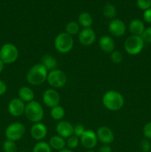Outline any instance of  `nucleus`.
<instances>
[{
  "instance_id": "nucleus-25",
  "label": "nucleus",
  "mask_w": 151,
  "mask_h": 152,
  "mask_svg": "<svg viewBox=\"0 0 151 152\" xmlns=\"http://www.w3.org/2000/svg\"><path fill=\"white\" fill-rule=\"evenodd\" d=\"M52 148L47 142L44 141H39L34 145L33 152H51Z\"/></svg>"
},
{
  "instance_id": "nucleus-37",
  "label": "nucleus",
  "mask_w": 151,
  "mask_h": 152,
  "mask_svg": "<svg viewBox=\"0 0 151 152\" xmlns=\"http://www.w3.org/2000/svg\"><path fill=\"white\" fill-rule=\"evenodd\" d=\"M98 152H112V148L109 145H104L99 148Z\"/></svg>"
},
{
  "instance_id": "nucleus-8",
  "label": "nucleus",
  "mask_w": 151,
  "mask_h": 152,
  "mask_svg": "<svg viewBox=\"0 0 151 152\" xmlns=\"http://www.w3.org/2000/svg\"><path fill=\"white\" fill-rule=\"evenodd\" d=\"M47 81L52 88H59L66 84L67 75L62 70L55 69L48 73Z\"/></svg>"
},
{
  "instance_id": "nucleus-17",
  "label": "nucleus",
  "mask_w": 151,
  "mask_h": 152,
  "mask_svg": "<svg viewBox=\"0 0 151 152\" xmlns=\"http://www.w3.org/2000/svg\"><path fill=\"white\" fill-rule=\"evenodd\" d=\"M99 47L101 50L105 53H112L115 49V42L114 40L109 36H103L100 38L99 42Z\"/></svg>"
},
{
  "instance_id": "nucleus-38",
  "label": "nucleus",
  "mask_w": 151,
  "mask_h": 152,
  "mask_svg": "<svg viewBox=\"0 0 151 152\" xmlns=\"http://www.w3.org/2000/svg\"><path fill=\"white\" fill-rule=\"evenodd\" d=\"M4 64L3 63L2 61L0 59V73L2 72L3 69H4Z\"/></svg>"
},
{
  "instance_id": "nucleus-22",
  "label": "nucleus",
  "mask_w": 151,
  "mask_h": 152,
  "mask_svg": "<svg viewBox=\"0 0 151 152\" xmlns=\"http://www.w3.org/2000/svg\"><path fill=\"white\" fill-rule=\"evenodd\" d=\"M78 25L82 26L84 28H89L92 26L93 22V17L87 12H82L78 17Z\"/></svg>"
},
{
  "instance_id": "nucleus-41",
  "label": "nucleus",
  "mask_w": 151,
  "mask_h": 152,
  "mask_svg": "<svg viewBox=\"0 0 151 152\" xmlns=\"http://www.w3.org/2000/svg\"><path fill=\"white\" fill-rule=\"evenodd\" d=\"M20 152H26V151H20Z\"/></svg>"
},
{
  "instance_id": "nucleus-30",
  "label": "nucleus",
  "mask_w": 151,
  "mask_h": 152,
  "mask_svg": "<svg viewBox=\"0 0 151 152\" xmlns=\"http://www.w3.org/2000/svg\"><path fill=\"white\" fill-rule=\"evenodd\" d=\"M137 6L143 10L151 8V0H137Z\"/></svg>"
},
{
  "instance_id": "nucleus-26",
  "label": "nucleus",
  "mask_w": 151,
  "mask_h": 152,
  "mask_svg": "<svg viewBox=\"0 0 151 152\" xmlns=\"http://www.w3.org/2000/svg\"><path fill=\"white\" fill-rule=\"evenodd\" d=\"M103 15L107 19H113L116 15V9L111 4H107L103 8Z\"/></svg>"
},
{
  "instance_id": "nucleus-42",
  "label": "nucleus",
  "mask_w": 151,
  "mask_h": 152,
  "mask_svg": "<svg viewBox=\"0 0 151 152\" xmlns=\"http://www.w3.org/2000/svg\"><path fill=\"white\" fill-rule=\"evenodd\" d=\"M150 152H151V151H150Z\"/></svg>"
},
{
  "instance_id": "nucleus-31",
  "label": "nucleus",
  "mask_w": 151,
  "mask_h": 152,
  "mask_svg": "<svg viewBox=\"0 0 151 152\" xmlns=\"http://www.w3.org/2000/svg\"><path fill=\"white\" fill-rule=\"evenodd\" d=\"M140 148L142 152L151 151V143L148 139H143L140 142Z\"/></svg>"
},
{
  "instance_id": "nucleus-34",
  "label": "nucleus",
  "mask_w": 151,
  "mask_h": 152,
  "mask_svg": "<svg viewBox=\"0 0 151 152\" xmlns=\"http://www.w3.org/2000/svg\"><path fill=\"white\" fill-rule=\"evenodd\" d=\"M143 134L146 139L151 140V122L146 123L145 126H144Z\"/></svg>"
},
{
  "instance_id": "nucleus-23",
  "label": "nucleus",
  "mask_w": 151,
  "mask_h": 152,
  "mask_svg": "<svg viewBox=\"0 0 151 152\" xmlns=\"http://www.w3.org/2000/svg\"><path fill=\"white\" fill-rule=\"evenodd\" d=\"M65 115V110L61 105H57L50 110V116L55 120H62Z\"/></svg>"
},
{
  "instance_id": "nucleus-19",
  "label": "nucleus",
  "mask_w": 151,
  "mask_h": 152,
  "mask_svg": "<svg viewBox=\"0 0 151 152\" xmlns=\"http://www.w3.org/2000/svg\"><path fill=\"white\" fill-rule=\"evenodd\" d=\"M129 30L133 35L141 37L145 30L144 24L139 19H133L130 22Z\"/></svg>"
},
{
  "instance_id": "nucleus-29",
  "label": "nucleus",
  "mask_w": 151,
  "mask_h": 152,
  "mask_svg": "<svg viewBox=\"0 0 151 152\" xmlns=\"http://www.w3.org/2000/svg\"><path fill=\"white\" fill-rule=\"evenodd\" d=\"M110 59L113 63L118 64L122 62L123 55L119 50H114L110 54Z\"/></svg>"
},
{
  "instance_id": "nucleus-27",
  "label": "nucleus",
  "mask_w": 151,
  "mask_h": 152,
  "mask_svg": "<svg viewBox=\"0 0 151 152\" xmlns=\"http://www.w3.org/2000/svg\"><path fill=\"white\" fill-rule=\"evenodd\" d=\"M2 148L4 152H17V145L16 142L8 139L3 142Z\"/></svg>"
},
{
  "instance_id": "nucleus-36",
  "label": "nucleus",
  "mask_w": 151,
  "mask_h": 152,
  "mask_svg": "<svg viewBox=\"0 0 151 152\" xmlns=\"http://www.w3.org/2000/svg\"><path fill=\"white\" fill-rule=\"evenodd\" d=\"M6 91H7V86H6L5 83L0 80V96L4 94Z\"/></svg>"
},
{
  "instance_id": "nucleus-6",
  "label": "nucleus",
  "mask_w": 151,
  "mask_h": 152,
  "mask_svg": "<svg viewBox=\"0 0 151 152\" xmlns=\"http://www.w3.org/2000/svg\"><path fill=\"white\" fill-rule=\"evenodd\" d=\"M19 57V50L15 45L6 43L0 48V59L4 64H11Z\"/></svg>"
},
{
  "instance_id": "nucleus-1",
  "label": "nucleus",
  "mask_w": 151,
  "mask_h": 152,
  "mask_svg": "<svg viewBox=\"0 0 151 152\" xmlns=\"http://www.w3.org/2000/svg\"><path fill=\"white\" fill-rule=\"evenodd\" d=\"M102 103L110 111H118L124 106V98L121 93L116 91H108L103 95Z\"/></svg>"
},
{
  "instance_id": "nucleus-32",
  "label": "nucleus",
  "mask_w": 151,
  "mask_h": 152,
  "mask_svg": "<svg viewBox=\"0 0 151 152\" xmlns=\"http://www.w3.org/2000/svg\"><path fill=\"white\" fill-rule=\"evenodd\" d=\"M141 37H142L144 42L151 43V27H148V28H145Z\"/></svg>"
},
{
  "instance_id": "nucleus-24",
  "label": "nucleus",
  "mask_w": 151,
  "mask_h": 152,
  "mask_svg": "<svg viewBox=\"0 0 151 152\" xmlns=\"http://www.w3.org/2000/svg\"><path fill=\"white\" fill-rule=\"evenodd\" d=\"M65 32L70 36L76 35L80 32V25L76 22H70L65 27Z\"/></svg>"
},
{
  "instance_id": "nucleus-21",
  "label": "nucleus",
  "mask_w": 151,
  "mask_h": 152,
  "mask_svg": "<svg viewBox=\"0 0 151 152\" xmlns=\"http://www.w3.org/2000/svg\"><path fill=\"white\" fill-rule=\"evenodd\" d=\"M41 64H42L45 67L47 71H51L56 69L57 61H56V58L53 56H52V55L45 54L41 58Z\"/></svg>"
},
{
  "instance_id": "nucleus-35",
  "label": "nucleus",
  "mask_w": 151,
  "mask_h": 152,
  "mask_svg": "<svg viewBox=\"0 0 151 152\" xmlns=\"http://www.w3.org/2000/svg\"><path fill=\"white\" fill-rule=\"evenodd\" d=\"M144 20L147 23L151 24V8L144 10L143 14Z\"/></svg>"
},
{
  "instance_id": "nucleus-7",
  "label": "nucleus",
  "mask_w": 151,
  "mask_h": 152,
  "mask_svg": "<svg viewBox=\"0 0 151 152\" xmlns=\"http://www.w3.org/2000/svg\"><path fill=\"white\" fill-rule=\"evenodd\" d=\"M25 133V127L22 123L15 122L9 125L5 129V137L7 139L14 142L22 139Z\"/></svg>"
},
{
  "instance_id": "nucleus-12",
  "label": "nucleus",
  "mask_w": 151,
  "mask_h": 152,
  "mask_svg": "<svg viewBox=\"0 0 151 152\" xmlns=\"http://www.w3.org/2000/svg\"><path fill=\"white\" fill-rule=\"evenodd\" d=\"M80 141L84 148L87 149H92L97 145L98 138L96 133L90 129L86 130L80 137Z\"/></svg>"
},
{
  "instance_id": "nucleus-15",
  "label": "nucleus",
  "mask_w": 151,
  "mask_h": 152,
  "mask_svg": "<svg viewBox=\"0 0 151 152\" xmlns=\"http://www.w3.org/2000/svg\"><path fill=\"white\" fill-rule=\"evenodd\" d=\"M74 126L70 122L61 120L56 125V130L58 135L63 138H68L73 135Z\"/></svg>"
},
{
  "instance_id": "nucleus-39",
  "label": "nucleus",
  "mask_w": 151,
  "mask_h": 152,
  "mask_svg": "<svg viewBox=\"0 0 151 152\" xmlns=\"http://www.w3.org/2000/svg\"><path fill=\"white\" fill-rule=\"evenodd\" d=\"M59 152H73L71 149H69V148H64V149L61 150Z\"/></svg>"
},
{
  "instance_id": "nucleus-4",
  "label": "nucleus",
  "mask_w": 151,
  "mask_h": 152,
  "mask_svg": "<svg viewBox=\"0 0 151 152\" xmlns=\"http://www.w3.org/2000/svg\"><path fill=\"white\" fill-rule=\"evenodd\" d=\"M74 41L72 36L66 32L60 33L54 40V47L60 53H68L73 48Z\"/></svg>"
},
{
  "instance_id": "nucleus-18",
  "label": "nucleus",
  "mask_w": 151,
  "mask_h": 152,
  "mask_svg": "<svg viewBox=\"0 0 151 152\" xmlns=\"http://www.w3.org/2000/svg\"><path fill=\"white\" fill-rule=\"evenodd\" d=\"M18 95H19V99H22L24 102H27V103L33 101L34 98H35L33 91L28 86L21 87L18 91Z\"/></svg>"
},
{
  "instance_id": "nucleus-14",
  "label": "nucleus",
  "mask_w": 151,
  "mask_h": 152,
  "mask_svg": "<svg viewBox=\"0 0 151 152\" xmlns=\"http://www.w3.org/2000/svg\"><path fill=\"white\" fill-rule=\"evenodd\" d=\"M98 140L100 141L104 145H109L114 140V134L110 128L107 126H101L96 132Z\"/></svg>"
},
{
  "instance_id": "nucleus-11",
  "label": "nucleus",
  "mask_w": 151,
  "mask_h": 152,
  "mask_svg": "<svg viewBox=\"0 0 151 152\" xmlns=\"http://www.w3.org/2000/svg\"><path fill=\"white\" fill-rule=\"evenodd\" d=\"M25 104L19 98H13L8 104V111L13 117H20L25 114Z\"/></svg>"
},
{
  "instance_id": "nucleus-5",
  "label": "nucleus",
  "mask_w": 151,
  "mask_h": 152,
  "mask_svg": "<svg viewBox=\"0 0 151 152\" xmlns=\"http://www.w3.org/2000/svg\"><path fill=\"white\" fill-rule=\"evenodd\" d=\"M124 46V50L128 54L135 56L142 51L144 46V42L141 37L132 35L126 39Z\"/></svg>"
},
{
  "instance_id": "nucleus-20",
  "label": "nucleus",
  "mask_w": 151,
  "mask_h": 152,
  "mask_svg": "<svg viewBox=\"0 0 151 152\" xmlns=\"http://www.w3.org/2000/svg\"><path fill=\"white\" fill-rule=\"evenodd\" d=\"M48 143L52 149L57 150L59 151L65 148L66 146V141L65 140V138L62 137L59 135H54L51 137Z\"/></svg>"
},
{
  "instance_id": "nucleus-40",
  "label": "nucleus",
  "mask_w": 151,
  "mask_h": 152,
  "mask_svg": "<svg viewBox=\"0 0 151 152\" xmlns=\"http://www.w3.org/2000/svg\"><path fill=\"white\" fill-rule=\"evenodd\" d=\"M86 152H96V151H91V150H90V151H87Z\"/></svg>"
},
{
  "instance_id": "nucleus-9",
  "label": "nucleus",
  "mask_w": 151,
  "mask_h": 152,
  "mask_svg": "<svg viewBox=\"0 0 151 152\" xmlns=\"http://www.w3.org/2000/svg\"><path fill=\"white\" fill-rule=\"evenodd\" d=\"M42 99L44 105L48 108H53L59 105L60 95L59 92L54 88H49L44 91L42 95Z\"/></svg>"
},
{
  "instance_id": "nucleus-2",
  "label": "nucleus",
  "mask_w": 151,
  "mask_h": 152,
  "mask_svg": "<svg viewBox=\"0 0 151 152\" xmlns=\"http://www.w3.org/2000/svg\"><path fill=\"white\" fill-rule=\"evenodd\" d=\"M48 71L42 64H36L28 71L26 79L28 83L32 86H40L47 80Z\"/></svg>"
},
{
  "instance_id": "nucleus-13",
  "label": "nucleus",
  "mask_w": 151,
  "mask_h": 152,
  "mask_svg": "<svg viewBox=\"0 0 151 152\" xmlns=\"http://www.w3.org/2000/svg\"><path fill=\"white\" fill-rule=\"evenodd\" d=\"M96 35L92 28H84L78 34V41L84 46H90L96 41Z\"/></svg>"
},
{
  "instance_id": "nucleus-33",
  "label": "nucleus",
  "mask_w": 151,
  "mask_h": 152,
  "mask_svg": "<svg viewBox=\"0 0 151 152\" xmlns=\"http://www.w3.org/2000/svg\"><path fill=\"white\" fill-rule=\"evenodd\" d=\"M86 131L85 128L83 125L81 124H77L76 126H74L73 129V134L76 135L78 137H81L82 136L83 134L84 133V132Z\"/></svg>"
},
{
  "instance_id": "nucleus-10",
  "label": "nucleus",
  "mask_w": 151,
  "mask_h": 152,
  "mask_svg": "<svg viewBox=\"0 0 151 152\" xmlns=\"http://www.w3.org/2000/svg\"><path fill=\"white\" fill-rule=\"evenodd\" d=\"M108 30L113 36L115 37H121L126 32V25L122 20L119 19H114L110 22Z\"/></svg>"
},
{
  "instance_id": "nucleus-3",
  "label": "nucleus",
  "mask_w": 151,
  "mask_h": 152,
  "mask_svg": "<svg viewBox=\"0 0 151 152\" xmlns=\"http://www.w3.org/2000/svg\"><path fill=\"white\" fill-rule=\"evenodd\" d=\"M25 114L27 119L32 123H40L44 117V109L39 102L33 100L26 104Z\"/></svg>"
},
{
  "instance_id": "nucleus-28",
  "label": "nucleus",
  "mask_w": 151,
  "mask_h": 152,
  "mask_svg": "<svg viewBox=\"0 0 151 152\" xmlns=\"http://www.w3.org/2000/svg\"><path fill=\"white\" fill-rule=\"evenodd\" d=\"M78 144H79V139H78V137L74 134L68 137L66 141V145L69 149L71 150L77 148L78 146Z\"/></svg>"
},
{
  "instance_id": "nucleus-16",
  "label": "nucleus",
  "mask_w": 151,
  "mask_h": 152,
  "mask_svg": "<svg viewBox=\"0 0 151 152\" xmlns=\"http://www.w3.org/2000/svg\"><path fill=\"white\" fill-rule=\"evenodd\" d=\"M31 137L34 140L38 141H41L47 136V129L45 125L41 123H34L30 128V131Z\"/></svg>"
}]
</instances>
